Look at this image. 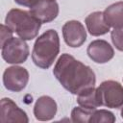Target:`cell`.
<instances>
[{"label":"cell","instance_id":"obj_17","mask_svg":"<svg viewBox=\"0 0 123 123\" xmlns=\"http://www.w3.org/2000/svg\"><path fill=\"white\" fill-rule=\"evenodd\" d=\"M113 45L119 51H123V27L113 28L111 33Z\"/></svg>","mask_w":123,"mask_h":123},{"label":"cell","instance_id":"obj_10","mask_svg":"<svg viewBox=\"0 0 123 123\" xmlns=\"http://www.w3.org/2000/svg\"><path fill=\"white\" fill-rule=\"evenodd\" d=\"M88 57L97 63H105L113 58L114 52L112 47L105 40L97 39L89 43L87 47Z\"/></svg>","mask_w":123,"mask_h":123},{"label":"cell","instance_id":"obj_19","mask_svg":"<svg viewBox=\"0 0 123 123\" xmlns=\"http://www.w3.org/2000/svg\"><path fill=\"white\" fill-rule=\"evenodd\" d=\"M37 1L38 0H14V2L17 3L18 5H21L24 7H29V8H32L34 5H36V3Z\"/></svg>","mask_w":123,"mask_h":123},{"label":"cell","instance_id":"obj_2","mask_svg":"<svg viewBox=\"0 0 123 123\" xmlns=\"http://www.w3.org/2000/svg\"><path fill=\"white\" fill-rule=\"evenodd\" d=\"M60 51V38L55 30H48L38 37L34 44L32 60L34 63L43 69L49 68Z\"/></svg>","mask_w":123,"mask_h":123},{"label":"cell","instance_id":"obj_15","mask_svg":"<svg viewBox=\"0 0 123 123\" xmlns=\"http://www.w3.org/2000/svg\"><path fill=\"white\" fill-rule=\"evenodd\" d=\"M94 111L95 110H88L83 107H76L72 110L71 119L73 122H81V123L89 122V119Z\"/></svg>","mask_w":123,"mask_h":123},{"label":"cell","instance_id":"obj_18","mask_svg":"<svg viewBox=\"0 0 123 123\" xmlns=\"http://www.w3.org/2000/svg\"><path fill=\"white\" fill-rule=\"evenodd\" d=\"M12 37V31L7 25L2 24L1 25V46Z\"/></svg>","mask_w":123,"mask_h":123},{"label":"cell","instance_id":"obj_3","mask_svg":"<svg viewBox=\"0 0 123 123\" xmlns=\"http://www.w3.org/2000/svg\"><path fill=\"white\" fill-rule=\"evenodd\" d=\"M6 25L17 34V36L24 40H31L35 38L41 26V22L31 14L30 12L12 9L5 18Z\"/></svg>","mask_w":123,"mask_h":123},{"label":"cell","instance_id":"obj_7","mask_svg":"<svg viewBox=\"0 0 123 123\" xmlns=\"http://www.w3.org/2000/svg\"><path fill=\"white\" fill-rule=\"evenodd\" d=\"M0 121L1 123H27L29 121L26 112L17 107L10 98H3L0 103Z\"/></svg>","mask_w":123,"mask_h":123},{"label":"cell","instance_id":"obj_13","mask_svg":"<svg viewBox=\"0 0 123 123\" xmlns=\"http://www.w3.org/2000/svg\"><path fill=\"white\" fill-rule=\"evenodd\" d=\"M105 21L110 27H123V1L109 6L103 12Z\"/></svg>","mask_w":123,"mask_h":123},{"label":"cell","instance_id":"obj_6","mask_svg":"<svg viewBox=\"0 0 123 123\" xmlns=\"http://www.w3.org/2000/svg\"><path fill=\"white\" fill-rule=\"evenodd\" d=\"M29 81L28 71L21 66L8 67L3 74V83L5 87L13 92H19L25 88Z\"/></svg>","mask_w":123,"mask_h":123},{"label":"cell","instance_id":"obj_12","mask_svg":"<svg viewBox=\"0 0 123 123\" xmlns=\"http://www.w3.org/2000/svg\"><path fill=\"white\" fill-rule=\"evenodd\" d=\"M86 25L90 35L98 37L107 34L110 26L107 24L102 12H94L86 18Z\"/></svg>","mask_w":123,"mask_h":123},{"label":"cell","instance_id":"obj_20","mask_svg":"<svg viewBox=\"0 0 123 123\" xmlns=\"http://www.w3.org/2000/svg\"><path fill=\"white\" fill-rule=\"evenodd\" d=\"M121 117L123 118V108H122V110H121Z\"/></svg>","mask_w":123,"mask_h":123},{"label":"cell","instance_id":"obj_16","mask_svg":"<svg viewBox=\"0 0 123 123\" xmlns=\"http://www.w3.org/2000/svg\"><path fill=\"white\" fill-rule=\"evenodd\" d=\"M115 121V117L112 112L106 111V110H99L94 111L89 122L90 123H101V122H107V123H113Z\"/></svg>","mask_w":123,"mask_h":123},{"label":"cell","instance_id":"obj_11","mask_svg":"<svg viewBox=\"0 0 123 123\" xmlns=\"http://www.w3.org/2000/svg\"><path fill=\"white\" fill-rule=\"evenodd\" d=\"M57 112V104L49 96L39 97L34 107V114L37 120L48 121L51 120Z\"/></svg>","mask_w":123,"mask_h":123},{"label":"cell","instance_id":"obj_14","mask_svg":"<svg viewBox=\"0 0 123 123\" xmlns=\"http://www.w3.org/2000/svg\"><path fill=\"white\" fill-rule=\"evenodd\" d=\"M77 102L80 107H83L88 110H95L96 108L101 106L97 88H94V87L86 89L81 92L80 94H78Z\"/></svg>","mask_w":123,"mask_h":123},{"label":"cell","instance_id":"obj_1","mask_svg":"<svg viewBox=\"0 0 123 123\" xmlns=\"http://www.w3.org/2000/svg\"><path fill=\"white\" fill-rule=\"evenodd\" d=\"M53 73L66 90L76 95L94 87L96 82L92 69L69 54H62L59 58Z\"/></svg>","mask_w":123,"mask_h":123},{"label":"cell","instance_id":"obj_4","mask_svg":"<svg viewBox=\"0 0 123 123\" xmlns=\"http://www.w3.org/2000/svg\"><path fill=\"white\" fill-rule=\"evenodd\" d=\"M101 106L118 109L123 106V86L115 81H105L97 87Z\"/></svg>","mask_w":123,"mask_h":123},{"label":"cell","instance_id":"obj_5","mask_svg":"<svg viewBox=\"0 0 123 123\" xmlns=\"http://www.w3.org/2000/svg\"><path fill=\"white\" fill-rule=\"evenodd\" d=\"M1 47L2 58L8 63H22L29 56V47L20 37H12Z\"/></svg>","mask_w":123,"mask_h":123},{"label":"cell","instance_id":"obj_9","mask_svg":"<svg viewBox=\"0 0 123 123\" xmlns=\"http://www.w3.org/2000/svg\"><path fill=\"white\" fill-rule=\"evenodd\" d=\"M30 12L41 23L51 22L59 13V5L55 0H38L30 8Z\"/></svg>","mask_w":123,"mask_h":123},{"label":"cell","instance_id":"obj_8","mask_svg":"<svg viewBox=\"0 0 123 123\" xmlns=\"http://www.w3.org/2000/svg\"><path fill=\"white\" fill-rule=\"evenodd\" d=\"M62 36L65 43L70 47H80L86 38L85 27L76 20L68 21L63 25Z\"/></svg>","mask_w":123,"mask_h":123}]
</instances>
